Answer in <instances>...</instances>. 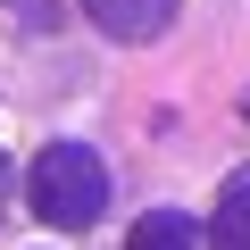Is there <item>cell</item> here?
<instances>
[{"label":"cell","mask_w":250,"mask_h":250,"mask_svg":"<svg viewBox=\"0 0 250 250\" xmlns=\"http://www.w3.org/2000/svg\"><path fill=\"white\" fill-rule=\"evenodd\" d=\"M208 250H250V184H233L208 217Z\"/></svg>","instance_id":"4"},{"label":"cell","mask_w":250,"mask_h":250,"mask_svg":"<svg viewBox=\"0 0 250 250\" xmlns=\"http://www.w3.org/2000/svg\"><path fill=\"white\" fill-rule=\"evenodd\" d=\"M125 242H134V250H192V217L184 208H142Z\"/></svg>","instance_id":"3"},{"label":"cell","mask_w":250,"mask_h":250,"mask_svg":"<svg viewBox=\"0 0 250 250\" xmlns=\"http://www.w3.org/2000/svg\"><path fill=\"white\" fill-rule=\"evenodd\" d=\"M9 184H17V175H9V159H0V208H9Z\"/></svg>","instance_id":"5"},{"label":"cell","mask_w":250,"mask_h":250,"mask_svg":"<svg viewBox=\"0 0 250 250\" xmlns=\"http://www.w3.org/2000/svg\"><path fill=\"white\" fill-rule=\"evenodd\" d=\"M175 9H184V0H83V17H92L108 42H159V34L175 25Z\"/></svg>","instance_id":"2"},{"label":"cell","mask_w":250,"mask_h":250,"mask_svg":"<svg viewBox=\"0 0 250 250\" xmlns=\"http://www.w3.org/2000/svg\"><path fill=\"white\" fill-rule=\"evenodd\" d=\"M25 200H34V217L42 225H92L100 208H108V167H100V150L92 142H50L42 159H34V175H25Z\"/></svg>","instance_id":"1"},{"label":"cell","mask_w":250,"mask_h":250,"mask_svg":"<svg viewBox=\"0 0 250 250\" xmlns=\"http://www.w3.org/2000/svg\"><path fill=\"white\" fill-rule=\"evenodd\" d=\"M242 117H250V100H242Z\"/></svg>","instance_id":"6"}]
</instances>
